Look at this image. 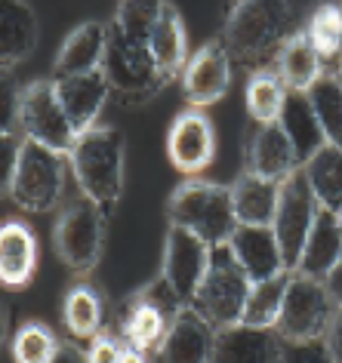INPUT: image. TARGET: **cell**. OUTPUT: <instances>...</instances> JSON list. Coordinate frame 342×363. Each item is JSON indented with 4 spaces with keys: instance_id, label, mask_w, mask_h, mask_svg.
Listing matches in <instances>:
<instances>
[{
    "instance_id": "34",
    "label": "cell",
    "mask_w": 342,
    "mask_h": 363,
    "mask_svg": "<svg viewBox=\"0 0 342 363\" xmlns=\"http://www.w3.org/2000/svg\"><path fill=\"white\" fill-rule=\"evenodd\" d=\"M281 363H336L324 339L314 342H287Z\"/></svg>"
},
{
    "instance_id": "36",
    "label": "cell",
    "mask_w": 342,
    "mask_h": 363,
    "mask_svg": "<svg viewBox=\"0 0 342 363\" xmlns=\"http://www.w3.org/2000/svg\"><path fill=\"white\" fill-rule=\"evenodd\" d=\"M324 342H327L333 360L342 363V308H336V314H333L330 330H327V335H324Z\"/></svg>"
},
{
    "instance_id": "37",
    "label": "cell",
    "mask_w": 342,
    "mask_h": 363,
    "mask_svg": "<svg viewBox=\"0 0 342 363\" xmlns=\"http://www.w3.org/2000/svg\"><path fill=\"white\" fill-rule=\"evenodd\" d=\"M53 363H89V357H87V348L71 345V342H62V348H59L56 357H53Z\"/></svg>"
},
{
    "instance_id": "9",
    "label": "cell",
    "mask_w": 342,
    "mask_h": 363,
    "mask_svg": "<svg viewBox=\"0 0 342 363\" xmlns=\"http://www.w3.org/2000/svg\"><path fill=\"white\" fill-rule=\"evenodd\" d=\"M19 133L22 139L38 142L43 148L59 154H71L77 142V133L71 126L65 108L56 96L53 80H31L19 93Z\"/></svg>"
},
{
    "instance_id": "41",
    "label": "cell",
    "mask_w": 342,
    "mask_h": 363,
    "mask_svg": "<svg viewBox=\"0 0 342 363\" xmlns=\"http://www.w3.org/2000/svg\"><path fill=\"white\" fill-rule=\"evenodd\" d=\"M339 228H342V216H339Z\"/></svg>"
},
{
    "instance_id": "26",
    "label": "cell",
    "mask_w": 342,
    "mask_h": 363,
    "mask_svg": "<svg viewBox=\"0 0 342 363\" xmlns=\"http://www.w3.org/2000/svg\"><path fill=\"white\" fill-rule=\"evenodd\" d=\"M275 71L281 74L284 86L290 89V93H309V89L327 74L318 50H314V43L309 40V34H305V28L287 40V47L281 50V56L275 62Z\"/></svg>"
},
{
    "instance_id": "12",
    "label": "cell",
    "mask_w": 342,
    "mask_h": 363,
    "mask_svg": "<svg viewBox=\"0 0 342 363\" xmlns=\"http://www.w3.org/2000/svg\"><path fill=\"white\" fill-rule=\"evenodd\" d=\"M167 154H170V163L188 179H197L204 169L213 167L216 130H213V121L201 108H185L182 114H176L167 135Z\"/></svg>"
},
{
    "instance_id": "14",
    "label": "cell",
    "mask_w": 342,
    "mask_h": 363,
    "mask_svg": "<svg viewBox=\"0 0 342 363\" xmlns=\"http://www.w3.org/2000/svg\"><path fill=\"white\" fill-rule=\"evenodd\" d=\"M216 335L219 330L197 308L185 305L170 323V333L160 345L158 357L160 363H213Z\"/></svg>"
},
{
    "instance_id": "22",
    "label": "cell",
    "mask_w": 342,
    "mask_h": 363,
    "mask_svg": "<svg viewBox=\"0 0 342 363\" xmlns=\"http://www.w3.org/2000/svg\"><path fill=\"white\" fill-rule=\"evenodd\" d=\"M38 47V16L28 4H4L0 10V71H10L25 62Z\"/></svg>"
},
{
    "instance_id": "24",
    "label": "cell",
    "mask_w": 342,
    "mask_h": 363,
    "mask_svg": "<svg viewBox=\"0 0 342 363\" xmlns=\"http://www.w3.org/2000/svg\"><path fill=\"white\" fill-rule=\"evenodd\" d=\"M277 123H281V130L287 133V139H290L299 167H305L321 148H327V135H324L305 93H287V102H284V111H281V121Z\"/></svg>"
},
{
    "instance_id": "33",
    "label": "cell",
    "mask_w": 342,
    "mask_h": 363,
    "mask_svg": "<svg viewBox=\"0 0 342 363\" xmlns=\"http://www.w3.org/2000/svg\"><path fill=\"white\" fill-rule=\"evenodd\" d=\"M59 348H62V342L56 339V333L40 320L22 323L10 339V351L16 363H53Z\"/></svg>"
},
{
    "instance_id": "38",
    "label": "cell",
    "mask_w": 342,
    "mask_h": 363,
    "mask_svg": "<svg viewBox=\"0 0 342 363\" xmlns=\"http://www.w3.org/2000/svg\"><path fill=\"white\" fill-rule=\"evenodd\" d=\"M324 284H327V289H330V296H333V302H336L339 308H342V262L336 268L330 271V277L324 280Z\"/></svg>"
},
{
    "instance_id": "8",
    "label": "cell",
    "mask_w": 342,
    "mask_h": 363,
    "mask_svg": "<svg viewBox=\"0 0 342 363\" xmlns=\"http://www.w3.org/2000/svg\"><path fill=\"white\" fill-rule=\"evenodd\" d=\"M250 289H253V284H250V277L238 268V262L231 259L228 247H219L213 252L210 274L204 277L192 308H197L216 330H228V326L244 320Z\"/></svg>"
},
{
    "instance_id": "18",
    "label": "cell",
    "mask_w": 342,
    "mask_h": 363,
    "mask_svg": "<svg viewBox=\"0 0 342 363\" xmlns=\"http://www.w3.org/2000/svg\"><path fill=\"white\" fill-rule=\"evenodd\" d=\"M299 169L302 167H299V160H296V151H293L290 139H287V133L281 130V123L256 126L247 142V172L284 185V182L296 176Z\"/></svg>"
},
{
    "instance_id": "13",
    "label": "cell",
    "mask_w": 342,
    "mask_h": 363,
    "mask_svg": "<svg viewBox=\"0 0 342 363\" xmlns=\"http://www.w3.org/2000/svg\"><path fill=\"white\" fill-rule=\"evenodd\" d=\"M231 56L222 40H210L188 59L182 71V93L188 108H206L228 93L231 86Z\"/></svg>"
},
{
    "instance_id": "5",
    "label": "cell",
    "mask_w": 342,
    "mask_h": 363,
    "mask_svg": "<svg viewBox=\"0 0 342 363\" xmlns=\"http://www.w3.org/2000/svg\"><path fill=\"white\" fill-rule=\"evenodd\" d=\"M102 74L108 77L111 93H118L127 102H145L164 86V77L151 59L145 43L130 40L114 22H108V52Z\"/></svg>"
},
{
    "instance_id": "21",
    "label": "cell",
    "mask_w": 342,
    "mask_h": 363,
    "mask_svg": "<svg viewBox=\"0 0 342 363\" xmlns=\"http://www.w3.org/2000/svg\"><path fill=\"white\" fill-rule=\"evenodd\" d=\"M151 59L160 71V77L173 80V77H182V71L188 65V38H185V25H182V16H179L176 6L170 4H160V13H158V22H155V31H151Z\"/></svg>"
},
{
    "instance_id": "31",
    "label": "cell",
    "mask_w": 342,
    "mask_h": 363,
    "mask_svg": "<svg viewBox=\"0 0 342 363\" xmlns=\"http://www.w3.org/2000/svg\"><path fill=\"white\" fill-rule=\"evenodd\" d=\"M290 277H293V271H284V274H277L272 280L253 284V289H250V298H247V308H244V320H241V323L275 330L277 317H281V308H284L287 286H290Z\"/></svg>"
},
{
    "instance_id": "7",
    "label": "cell",
    "mask_w": 342,
    "mask_h": 363,
    "mask_svg": "<svg viewBox=\"0 0 342 363\" xmlns=\"http://www.w3.org/2000/svg\"><path fill=\"white\" fill-rule=\"evenodd\" d=\"M336 308L339 305L333 302V296H330V289L324 280L305 277V274H296L293 271L275 330L281 333L284 342L324 339L330 330V320H333V314H336Z\"/></svg>"
},
{
    "instance_id": "27",
    "label": "cell",
    "mask_w": 342,
    "mask_h": 363,
    "mask_svg": "<svg viewBox=\"0 0 342 363\" xmlns=\"http://www.w3.org/2000/svg\"><path fill=\"white\" fill-rule=\"evenodd\" d=\"M302 176L321 210L342 216V148H336V145L321 148L302 167Z\"/></svg>"
},
{
    "instance_id": "29",
    "label": "cell",
    "mask_w": 342,
    "mask_h": 363,
    "mask_svg": "<svg viewBox=\"0 0 342 363\" xmlns=\"http://www.w3.org/2000/svg\"><path fill=\"white\" fill-rule=\"evenodd\" d=\"M287 93H290V89L284 86V80L275 68L250 74L247 89H244V105H247L250 121L256 126L277 123L281 121V111H284V102H287Z\"/></svg>"
},
{
    "instance_id": "35",
    "label": "cell",
    "mask_w": 342,
    "mask_h": 363,
    "mask_svg": "<svg viewBox=\"0 0 342 363\" xmlns=\"http://www.w3.org/2000/svg\"><path fill=\"white\" fill-rule=\"evenodd\" d=\"M87 357H89V363H121L123 345H118L111 335H99V339L87 345Z\"/></svg>"
},
{
    "instance_id": "3",
    "label": "cell",
    "mask_w": 342,
    "mask_h": 363,
    "mask_svg": "<svg viewBox=\"0 0 342 363\" xmlns=\"http://www.w3.org/2000/svg\"><path fill=\"white\" fill-rule=\"evenodd\" d=\"M170 225L185 228L206 240L213 250L228 247L238 231V216L231 203V185H216L204 179H185L170 197Z\"/></svg>"
},
{
    "instance_id": "1",
    "label": "cell",
    "mask_w": 342,
    "mask_h": 363,
    "mask_svg": "<svg viewBox=\"0 0 342 363\" xmlns=\"http://www.w3.org/2000/svg\"><path fill=\"white\" fill-rule=\"evenodd\" d=\"M302 31V10L293 4H235L228 10L222 43L238 68L250 74L275 68L281 50Z\"/></svg>"
},
{
    "instance_id": "17",
    "label": "cell",
    "mask_w": 342,
    "mask_h": 363,
    "mask_svg": "<svg viewBox=\"0 0 342 363\" xmlns=\"http://www.w3.org/2000/svg\"><path fill=\"white\" fill-rule=\"evenodd\" d=\"M108 52V22H84L65 38L53 62V80L102 71Z\"/></svg>"
},
{
    "instance_id": "10",
    "label": "cell",
    "mask_w": 342,
    "mask_h": 363,
    "mask_svg": "<svg viewBox=\"0 0 342 363\" xmlns=\"http://www.w3.org/2000/svg\"><path fill=\"white\" fill-rule=\"evenodd\" d=\"M213 247L201 240L197 234L170 225L167 240H164V262H160V277L173 293L182 298L185 305L194 302L197 289H201L204 277L210 274L213 265Z\"/></svg>"
},
{
    "instance_id": "30",
    "label": "cell",
    "mask_w": 342,
    "mask_h": 363,
    "mask_svg": "<svg viewBox=\"0 0 342 363\" xmlns=\"http://www.w3.org/2000/svg\"><path fill=\"white\" fill-rule=\"evenodd\" d=\"M305 34L314 43L318 56L324 62V71L327 74H339L342 65V6H318L309 22H305Z\"/></svg>"
},
{
    "instance_id": "40",
    "label": "cell",
    "mask_w": 342,
    "mask_h": 363,
    "mask_svg": "<svg viewBox=\"0 0 342 363\" xmlns=\"http://www.w3.org/2000/svg\"><path fill=\"white\" fill-rule=\"evenodd\" d=\"M339 80H342V65H339Z\"/></svg>"
},
{
    "instance_id": "6",
    "label": "cell",
    "mask_w": 342,
    "mask_h": 363,
    "mask_svg": "<svg viewBox=\"0 0 342 363\" xmlns=\"http://www.w3.org/2000/svg\"><path fill=\"white\" fill-rule=\"evenodd\" d=\"M105 219L108 216L93 201H87L84 194H77L71 203L62 206L56 231H53V243H56L59 259L68 268L87 274L99 265L105 247Z\"/></svg>"
},
{
    "instance_id": "19",
    "label": "cell",
    "mask_w": 342,
    "mask_h": 363,
    "mask_svg": "<svg viewBox=\"0 0 342 363\" xmlns=\"http://www.w3.org/2000/svg\"><path fill=\"white\" fill-rule=\"evenodd\" d=\"M53 80V77H50ZM56 84V96L62 108H65L75 133H87L96 126V117L102 114V108L111 96V86H108V77L102 71H93V74H80V77H65V80H53Z\"/></svg>"
},
{
    "instance_id": "25",
    "label": "cell",
    "mask_w": 342,
    "mask_h": 363,
    "mask_svg": "<svg viewBox=\"0 0 342 363\" xmlns=\"http://www.w3.org/2000/svg\"><path fill=\"white\" fill-rule=\"evenodd\" d=\"M277 201H281V185L253 176V172L238 176V182L231 185V203H235L238 225H272Z\"/></svg>"
},
{
    "instance_id": "39",
    "label": "cell",
    "mask_w": 342,
    "mask_h": 363,
    "mask_svg": "<svg viewBox=\"0 0 342 363\" xmlns=\"http://www.w3.org/2000/svg\"><path fill=\"white\" fill-rule=\"evenodd\" d=\"M121 363H148V354H142V351H136V348H130V345H123Z\"/></svg>"
},
{
    "instance_id": "28",
    "label": "cell",
    "mask_w": 342,
    "mask_h": 363,
    "mask_svg": "<svg viewBox=\"0 0 342 363\" xmlns=\"http://www.w3.org/2000/svg\"><path fill=\"white\" fill-rule=\"evenodd\" d=\"M102 296L96 293L93 286L77 284L65 293V305H62V320H65V330L71 333V339L77 342H93L102 335Z\"/></svg>"
},
{
    "instance_id": "2",
    "label": "cell",
    "mask_w": 342,
    "mask_h": 363,
    "mask_svg": "<svg viewBox=\"0 0 342 363\" xmlns=\"http://www.w3.org/2000/svg\"><path fill=\"white\" fill-rule=\"evenodd\" d=\"M123 154L127 139L118 126H93L80 133L71 148V172L87 201H93L105 216L114 213L123 194Z\"/></svg>"
},
{
    "instance_id": "32",
    "label": "cell",
    "mask_w": 342,
    "mask_h": 363,
    "mask_svg": "<svg viewBox=\"0 0 342 363\" xmlns=\"http://www.w3.org/2000/svg\"><path fill=\"white\" fill-rule=\"evenodd\" d=\"M305 96H309L311 111L318 117L324 135H327V145L342 148V80L339 74H324Z\"/></svg>"
},
{
    "instance_id": "11",
    "label": "cell",
    "mask_w": 342,
    "mask_h": 363,
    "mask_svg": "<svg viewBox=\"0 0 342 363\" xmlns=\"http://www.w3.org/2000/svg\"><path fill=\"white\" fill-rule=\"evenodd\" d=\"M314 219H318V201H314L309 182H305L302 169L290 176L281 185V201H277V213H275V238L281 243L287 271H296L305 250V240L314 228Z\"/></svg>"
},
{
    "instance_id": "15",
    "label": "cell",
    "mask_w": 342,
    "mask_h": 363,
    "mask_svg": "<svg viewBox=\"0 0 342 363\" xmlns=\"http://www.w3.org/2000/svg\"><path fill=\"white\" fill-rule=\"evenodd\" d=\"M228 252L238 268L250 277V284H263L287 271L281 243L275 238L272 225H238L228 240Z\"/></svg>"
},
{
    "instance_id": "4",
    "label": "cell",
    "mask_w": 342,
    "mask_h": 363,
    "mask_svg": "<svg viewBox=\"0 0 342 363\" xmlns=\"http://www.w3.org/2000/svg\"><path fill=\"white\" fill-rule=\"evenodd\" d=\"M68 167H71L68 154H59L25 139L19 157H16L13 179L4 188V194L13 197V203L25 213H50L65 197Z\"/></svg>"
},
{
    "instance_id": "16",
    "label": "cell",
    "mask_w": 342,
    "mask_h": 363,
    "mask_svg": "<svg viewBox=\"0 0 342 363\" xmlns=\"http://www.w3.org/2000/svg\"><path fill=\"white\" fill-rule=\"evenodd\" d=\"M287 342L277 330L235 323L216 335L213 363H281Z\"/></svg>"
},
{
    "instance_id": "20",
    "label": "cell",
    "mask_w": 342,
    "mask_h": 363,
    "mask_svg": "<svg viewBox=\"0 0 342 363\" xmlns=\"http://www.w3.org/2000/svg\"><path fill=\"white\" fill-rule=\"evenodd\" d=\"M38 271V238L22 219H6L0 228V280L6 289L28 286Z\"/></svg>"
},
{
    "instance_id": "23",
    "label": "cell",
    "mask_w": 342,
    "mask_h": 363,
    "mask_svg": "<svg viewBox=\"0 0 342 363\" xmlns=\"http://www.w3.org/2000/svg\"><path fill=\"white\" fill-rule=\"evenodd\" d=\"M342 262V228H339V216H333L327 210L318 206V219H314V228L305 240L302 259L296 265V274L305 277H318L327 280L330 271Z\"/></svg>"
}]
</instances>
